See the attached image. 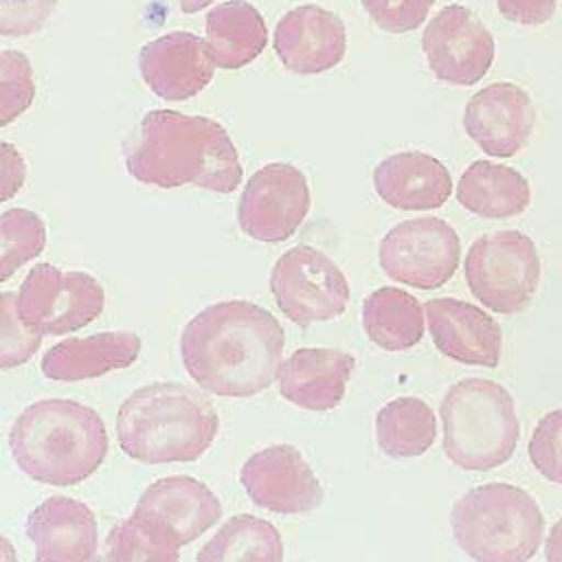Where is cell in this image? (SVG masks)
<instances>
[{
  "mask_svg": "<svg viewBox=\"0 0 562 562\" xmlns=\"http://www.w3.org/2000/svg\"><path fill=\"white\" fill-rule=\"evenodd\" d=\"M134 509L165 525L180 547L200 538L222 518L220 498L202 481L187 474L154 481Z\"/></svg>",
  "mask_w": 562,
  "mask_h": 562,
  "instance_id": "cell-20",
  "label": "cell"
},
{
  "mask_svg": "<svg viewBox=\"0 0 562 562\" xmlns=\"http://www.w3.org/2000/svg\"><path fill=\"white\" fill-rule=\"evenodd\" d=\"M443 452L461 470L487 472L512 459L520 422L512 393L487 378L452 384L439 406Z\"/></svg>",
  "mask_w": 562,
  "mask_h": 562,
  "instance_id": "cell-6",
  "label": "cell"
},
{
  "mask_svg": "<svg viewBox=\"0 0 562 562\" xmlns=\"http://www.w3.org/2000/svg\"><path fill=\"white\" fill-rule=\"evenodd\" d=\"M220 430L215 408L176 382H156L130 393L116 413L121 450L140 463H189L200 459Z\"/></svg>",
  "mask_w": 562,
  "mask_h": 562,
  "instance_id": "cell-4",
  "label": "cell"
},
{
  "mask_svg": "<svg viewBox=\"0 0 562 562\" xmlns=\"http://www.w3.org/2000/svg\"><path fill=\"white\" fill-rule=\"evenodd\" d=\"M459 549L474 562H529L544 536V516L529 492L512 483H483L450 512Z\"/></svg>",
  "mask_w": 562,
  "mask_h": 562,
  "instance_id": "cell-5",
  "label": "cell"
},
{
  "mask_svg": "<svg viewBox=\"0 0 562 562\" xmlns=\"http://www.w3.org/2000/svg\"><path fill=\"white\" fill-rule=\"evenodd\" d=\"M35 99V79L31 61L20 50L0 55V125H9Z\"/></svg>",
  "mask_w": 562,
  "mask_h": 562,
  "instance_id": "cell-30",
  "label": "cell"
},
{
  "mask_svg": "<svg viewBox=\"0 0 562 562\" xmlns=\"http://www.w3.org/2000/svg\"><path fill=\"white\" fill-rule=\"evenodd\" d=\"M310 211V187L305 173L290 162H270L257 169L239 198V228L268 244L290 239Z\"/></svg>",
  "mask_w": 562,
  "mask_h": 562,
  "instance_id": "cell-11",
  "label": "cell"
},
{
  "mask_svg": "<svg viewBox=\"0 0 562 562\" xmlns=\"http://www.w3.org/2000/svg\"><path fill=\"white\" fill-rule=\"evenodd\" d=\"M35 547V562H94L97 518L92 509L70 496L42 501L24 522Z\"/></svg>",
  "mask_w": 562,
  "mask_h": 562,
  "instance_id": "cell-18",
  "label": "cell"
},
{
  "mask_svg": "<svg viewBox=\"0 0 562 562\" xmlns=\"http://www.w3.org/2000/svg\"><path fill=\"white\" fill-rule=\"evenodd\" d=\"M204 29L215 66L226 70L255 61L268 42L263 15L246 0H228L213 7Z\"/></svg>",
  "mask_w": 562,
  "mask_h": 562,
  "instance_id": "cell-24",
  "label": "cell"
},
{
  "mask_svg": "<svg viewBox=\"0 0 562 562\" xmlns=\"http://www.w3.org/2000/svg\"><path fill=\"white\" fill-rule=\"evenodd\" d=\"M213 0H178V4H180V9L184 11V13H198V11H202L204 7H209Z\"/></svg>",
  "mask_w": 562,
  "mask_h": 562,
  "instance_id": "cell-38",
  "label": "cell"
},
{
  "mask_svg": "<svg viewBox=\"0 0 562 562\" xmlns=\"http://www.w3.org/2000/svg\"><path fill=\"white\" fill-rule=\"evenodd\" d=\"M143 340L134 331H101L55 342L42 356V373L57 382H79L132 367Z\"/></svg>",
  "mask_w": 562,
  "mask_h": 562,
  "instance_id": "cell-22",
  "label": "cell"
},
{
  "mask_svg": "<svg viewBox=\"0 0 562 562\" xmlns=\"http://www.w3.org/2000/svg\"><path fill=\"white\" fill-rule=\"evenodd\" d=\"M46 226L29 209H7L0 215V279L7 281L20 266L42 255Z\"/></svg>",
  "mask_w": 562,
  "mask_h": 562,
  "instance_id": "cell-29",
  "label": "cell"
},
{
  "mask_svg": "<svg viewBox=\"0 0 562 562\" xmlns=\"http://www.w3.org/2000/svg\"><path fill=\"white\" fill-rule=\"evenodd\" d=\"M44 336L31 331L18 316L15 292H2V336H0V367L13 369L29 362L40 349Z\"/></svg>",
  "mask_w": 562,
  "mask_h": 562,
  "instance_id": "cell-31",
  "label": "cell"
},
{
  "mask_svg": "<svg viewBox=\"0 0 562 562\" xmlns=\"http://www.w3.org/2000/svg\"><path fill=\"white\" fill-rule=\"evenodd\" d=\"M435 0H362V9L386 33H408L422 26Z\"/></svg>",
  "mask_w": 562,
  "mask_h": 562,
  "instance_id": "cell-33",
  "label": "cell"
},
{
  "mask_svg": "<svg viewBox=\"0 0 562 562\" xmlns=\"http://www.w3.org/2000/svg\"><path fill=\"white\" fill-rule=\"evenodd\" d=\"M496 7L503 18L518 24L536 26L553 18L558 0H496Z\"/></svg>",
  "mask_w": 562,
  "mask_h": 562,
  "instance_id": "cell-35",
  "label": "cell"
},
{
  "mask_svg": "<svg viewBox=\"0 0 562 562\" xmlns=\"http://www.w3.org/2000/svg\"><path fill=\"white\" fill-rule=\"evenodd\" d=\"M536 110L516 83L494 81L474 92L463 112L465 134L492 158L516 156L531 138Z\"/></svg>",
  "mask_w": 562,
  "mask_h": 562,
  "instance_id": "cell-14",
  "label": "cell"
},
{
  "mask_svg": "<svg viewBox=\"0 0 562 562\" xmlns=\"http://www.w3.org/2000/svg\"><path fill=\"white\" fill-rule=\"evenodd\" d=\"M178 549L165 525L134 509L110 529L103 562H178Z\"/></svg>",
  "mask_w": 562,
  "mask_h": 562,
  "instance_id": "cell-28",
  "label": "cell"
},
{
  "mask_svg": "<svg viewBox=\"0 0 562 562\" xmlns=\"http://www.w3.org/2000/svg\"><path fill=\"white\" fill-rule=\"evenodd\" d=\"M529 459L551 483L562 485V408L547 413L529 437Z\"/></svg>",
  "mask_w": 562,
  "mask_h": 562,
  "instance_id": "cell-32",
  "label": "cell"
},
{
  "mask_svg": "<svg viewBox=\"0 0 562 562\" xmlns=\"http://www.w3.org/2000/svg\"><path fill=\"white\" fill-rule=\"evenodd\" d=\"M356 358L331 347H303L292 351L277 371V384L290 404L325 413L336 408L347 391Z\"/></svg>",
  "mask_w": 562,
  "mask_h": 562,
  "instance_id": "cell-19",
  "label": "cell"
},
{
  "mask_svg": "<svg viewBox=\"0 0 562 562\" xmlns=\"http://www.w3.org/2000/svg\"><path fill=\"white\" fill-rule=\"evenodd\" d=\"M105 307L103 285L88 272L37 263L15 292L20 321L40 336H61L92 323Z\"/></svg>",
  "mask_w": 562,
  "mask_h": 562,
  "instance_id": "cell-8",
  "label": "cell"
},
{
  "mask_svg": "<svg viewBox=\"0 0 562 562\" xmlns=\"http://www.w3.org/2000/svg\"><path fill=\"white\" fill-rule=\"evenodd\" d=\"M422 50L439 81L474 86L492 68L494 37L472 9L448 4L424 29Z\"/></svg>",
  "mask_w": 562,
  "mask_h": 562,
  "instance_id": "cell-12",
  "label": "cell"
},
{
  "mask_svg": "<svg viewBox=\"0 0 562 562\" xmlns=\"http://www.w3.org/2000/svg\"><path fill=\"white\" fill-rule=\"evenodd\" d=\"M55 4L57 0H0V35L24 37L37 33Z\"/></svg>",
  "mask_w": 562,
  "mask_h": 562,
  "instance_id": "cell-34",
  "label": "cell"
},
{
  "mask_svg": "<svg viewBox=\"0 0 562 562\" xmlns=\"http://www.w3.org/2000/svg\"><path fill=\"white\" fill-rule=\"evenodd\" d=\"M373 187L382 202L397 211H432L452 193L448 167L424 151H397L373 169Z\"/></svg>",
  "mask_w": 562,
  "mask_h": 562,
  "instance_id": "cell-21",
  "label": "cell"
},
{
  "mask_svg": "<svg viewBox=\"0 0 562 562\" xmlns=\"http://www.w3.org/2000/svg\"><path fill=\"white\" fill-rule=\"evenodd\" d=\"M195 562H283V540L272 522L237 514L198 551Z\"/></svg>",
  "mask_w": 562,
  "mask_h": 562,
  "instance_id": "cell-27",
  "label": "cell"
},
{
  "mask_svg": "<svg viewBox=\"0 0 562 562\" xmlns=\"http://www.w3.org/2000/svg\"><path fill=\"white\" fill-rule=\"evenodd\" d=\"M138 70L154 94L165 101H184L211 83L215 59L206 40L189 31H171L140 48Z\"/></svg>",
  "mask_w": 562,
  "mask_h": 562,
  "instance_id": "cell-15",
  "label": "cell"
},
{
  "mask_svg": "<svg viewBox=\"0 0 562 562\" xmlns=\"http://www.w3.org/2000/svg\"><path fill=\"white\" fill-rule=\"evenodd\" d=\"M274 53L296 75H316L338 66L347 50L342 20L323 7L301 4L290 9L274 29Z\"/></svg>",
  "mask_w": 562,
  "mask_h": 562,
  "instance_id": "cell-16",
  "label": "cell"
},
{
  "mask_svg": "<svg viewBox=\"0 0 562 562\" xmlns=\"http://www.w3.org/2000/svg\"><path fill=\"white\" fill-rule=\"evenodd\" d=\"M461 257L457 231L441 217L395 224L380 241L378 259L386 277L417 290H437L452 279Z\"/></svg>",
  "mask_w": 562,
  "mask_h": 562,
  "instance_id": "cell-10",
  "label": "cell"
},
{
  "mask_svg": "<svg viewBox=\"0 0 562 562\" xmlns=\"http://www.w3.org/2000/svg\"><path fill=\"white\" fill-rule=\"evenodd\" d=\"M435 347L450 360L476 367H498L501 325L481 307L461 299H430L424 303Z\"/></svg>",
  "mask_w": 562,
  "mask_h": 562,
  "instance_id": "cell-17",
  "label": "cell"
},
{
  "mask_svg": "<svg viewBox=\"0 0 562 562\" xmlns=\"http://www.w3.org/2000/svg\"><path fill=\"white\" fill-rule=\"evenodd\" d=\"M283 345V327L268 310L231 299L204 307L184 325L180 358L206 393L252 397L274 382Z\"/></svg>",
  "mask_w": 562,
  "mask_h": 562,
  "instance_id": "cell-1",
  "label": "cell"
},
{
  "mask_svg": "<svg viewBox=\"0 0 562 562\" xmlns=\"http://www.w3.org/2000/svg\"><path fill=\"white\" fill-rule=\"evenodd\" d=\"M270 290L281 312L299 327L338 318L351 294L345 272L325 252L305 244L274 261Z\"/></svg>",
  "mask_w": 562,
  "mask_h": 562,
  "instance_id": "cell-9",
  "label": "cell"
},
{
  "mask_svg": "<svg viewBox=\"0 0 562 562\" xmlns=\"http://www.w3.org/2000/svg\"><path fill=\"white\" fill-rule=\"evenodd\" d=\"M15 465L44 485H77L108 457L101 415L81 402L50 397L29 404L9 430Z\"/></svg>",
  "mask_w": 562,
  "mask_h": 562,
  "instance_id": "cell-3",
  "label": "cell"
},
{
  "mask_svg": "<svg viewBox=\"0 0 562 562\" xmlns=\"http://www.w3.org/2000/svg\"><path fill=\"white\" fill-rule=\"evenodd\" d=\"M26 167L20 151L11 143H2V200H9L24 184Z\"/></svg>",
  "mask_w": 562,
  "mask_h": 562,
  "instance_id": "cell-36",
  "label": "cell"
},
{
  "mask_svg": "<svg viewBox=\"0 0 562 562\" xmlns=\"http://www.w3.org/2000/svg\"><path fill=\"white\" fill-rule=\"evenodd\" d=\"M248 498L274 514H307L321 507L323 485L299 448L274 443L250 454L239 470Z\"/></svg>",
  "mask_w": 562,
  "mask_h": 562,
  "instance_id": "cell-13",
  "label": "cell"
},
{
  "mask_svg": "<svg viewBox=\"0 0 562 562\" xmlns=\"http://www.w3.org/2000/svg\"><path fill=\"white\" fill-rule=\"evenodd\" d=\"M544 555L547 562H562V518L553 522L547 542H544Z\"/></svg>",
  "mask_w": 562,
  "mask_h": 562,
  "instance_id": "cell-37",
  "label": "cell"
},
{
  "mask_svg": "<svg viewBox=\"0 0 562 562\" xmlns=\"http://www.w3.org/2000/svg\"><path fill=\"white\" fill-rule=\"evenodd\" d=\"M435 437L437 415L422 397H395L375 415V439L386 457H422L428 452Z\"/></svg>",
  "mask_w": 562,
  "mask_h": 562,
  "instance_id": "cell-26",
  "label": "cell"
},
{
  "mask_svg": "<svg viewBox=\"0 0 562 562\" xmlns=\"http://www.w3.org/2000/svg\"><path fill=\"white\" fill-rule=\"evenodd\" d=\"M123 158L134 180L160 189L195 184L233 193L244 176L224 125L178 110L147 112L125 138Z\"/></svg>",
  "mask_w": 562,
  "mask_h": 562,
  "instance_id": "cell-2",
  "label": "cell"
},
{
  "mask_svg": "<svg viewBox=\"0 0 562 562\" xmlns=\"http://www.w3.org/2000/svg\"><path fill=\"white\" fill-rule=\"evenodd\" d=\"M459 204L485 220H505L527 211L531 187L527 178L501 162L474 160L457 182Z\"/></svg>",
  "mask_w": 562,
  "mask_h": 562,
  "instance_id": "cell-23",
  "label": "cell"
},
{
  "mask_svg": "<svg viewBox=\"0 0 562 562\" xmlns=\"http://www.w3.org/2000/svg\"><path fill=\"white\" fill-rule=\"evenodd\" d=\"M465 283L474 299L498 314L529 307L540 283V255L533 239L520 231L481 235L468 250Z\"/></svg>",
  "mask_w": 562,
  "mask_h": 562,
  "instance_id": "cell-7",
  "label": "cell"
},
{
  "mask_svg": "<svg viewBox=\"0 0 562 562\" xmlns=\"http://www.w3.org/2000/svg\"><path fill=\"white\" fill-rule=\"evenodd\" d=\"M424 305L400 288H378L362 301V329L384 351H404L424 336Z\"/></svg>",
  "mask_w": 562,
  "mask_h": 562,
  "instance_id": "cell-25",
  "label": "cell"
}]
</instances>
